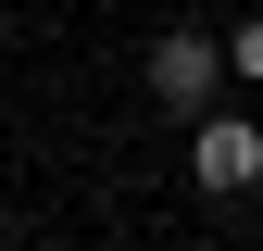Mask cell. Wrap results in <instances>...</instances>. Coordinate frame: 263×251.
<instances>
[{
    "instance_id": "cell-1",
    "label": "cell",
    "mask_w": 263,
    "mask_h": 251,
    "mask_svg": "<svg viewBox=\"0 0 263 251\" xmlns=\"http://www.w3.org/2000/svg\"><path fill=\"white\" fill-rule=\"evenodd\" d=\"M213 88H226V38L163 25V50H151V101L176 113V126H201V113H213Z\"/></svg>"
},
{
    "instance_id": "cell-3",
    "label": "cell",
    "mask_w": 263,
    "mask_h": 251,
    "mask_svg": "<svg viewBox=\"0 0 263 251\" xmlns=\"http://www.w3.org/2000/svg\"><path fill=\"white\" fill-rule=\"evenodd\" d=\"M226 76H263V13H251V25H226Z\"/></svg>"
},
{
    "instance_id": "cell-2",
    "label": "cell",
    "mask_w": 263,
    "mask_h": 251,
    "mask_svg": "<svg viewBox=\"0 0 263 251\" xmlns=\"http://www.w3.org/2000/svg\"><path fill=\"white\" fill-rule=\"evenodd\" d=\"M188 176H201L213 201L263 188V126H251V113H201V126H188Z\"/></svg>"
}]
</instances>
